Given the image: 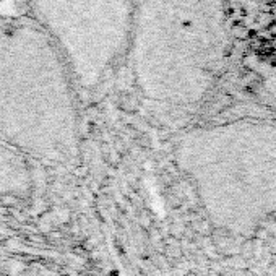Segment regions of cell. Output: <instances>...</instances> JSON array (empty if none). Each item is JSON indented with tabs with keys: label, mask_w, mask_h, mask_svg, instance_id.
Segmentation results:
<instances>
[{
	"label": "cell",
	"mask_w": 276,
	"mask_h": 276,
	"mask_svg": "<svg viewBox=\"0 0 276 276\" xmlns=\"http://www.w3.org/2000/svg\"><path fill=\"white\" fill-rule=\"evenodd\" d=\"M235 44L224 0H136L121 72L151 117L185 125L221 90Z\"/></svg>",
	"instance_id": "1"
},
{
	"label": "cell",
	"mask_w": 276,
	"mask_h": 276,
	"mask_svg": "<svg viewBox=\"0 0 276 276\" xmlns=\"http://www.w3.org/2000/svg\"><path fill=\"white\" fill-rule=\"evenodd\" d=\"M80 93L47 34L23 13L0 15V142L46 166L80 154Z\"/></svg>",
	"instance_id": "2"
},
{
	"label": "cell",
	"mask_w": 276,
	"mask_h": 276,
	"mask_svg": "<svg viewBox=\"0 0 276 276\" xmlns=\"http://www.w3.org/2000/svg\"><path fill=\"white\" fill-rule=\"evenodd\" d=\"M174 161L208 220L249 238L276 214V121L200 122L179 133Z\"/></svg>",
	"instance_id": "3"
},
{
	"label": "cell",
	"mask_w": 276,
	"mask_h": 276,
	"mask_svg": "<svg viewBox=\"0 0 276 276\" xmlns=\"http://www.w3.org/2000/svg\"><path fill=\"white\" fill-rule=\"evenodd\" d=\"M19 8L52 41L82 100L121 73L136 0H19Z\"/></svg>",
	"instance_id": "4"
},
{
	"label": "cell",
	"mask_w": 276,
	"mask_h": 276,
	"mask_svg": "<svg viewBox=\"0 0 276 276\" xmlns=\"http://www.w3.org/2000/svg\"><path fill=\"white\" fill-rule=\"evenodd\" d=\"M205 114L211 117L206 122L276 121V19L238 41L228 76Z\"/></svg>",
	"instance_id": "5"
},
{
	"label": "cell",
	"mask_w": 276,
	"mask_h": 276,
	"mask_svg": "<svg viewBox=\"0 0 276 276\" xmlns=\"http://www.w3.org/2000/svg\"><path fill=\"white\" fill-rule=\"evenodd\" d=\"M31 160L16 148L0 142V195L22 199L31 192Z\"/></svg>",
	"instance_id": "6"
},
{
	"label": "cell",
	"mask_w": 276,
	"mask_h": 276,
	"mask_svg": "<svg viewBox=\"0 0 276 276\" xmlns=\"http://www.w3.org/2000/svg\"><path fill=\"white\" fill-rule=\"evenodd\" d=\"M238 41L276 19V0H224Z\"/></svg>",
	"instance_id": "7"
},
{
	"label": "cell",
	"mask_w": 276,
	"mask_h": 276,
	"mask_svg": "<svg viewBox=\"0 0 276 276\" xmlns=\"http://www.w3.org/2000/svg\"><path fill=\"white\" fill-rule=\"evenodd\" d=\"M2 2H5V0H0V4H2Z\"/></svg>",
	"instance_id": "8"
}]
</instances>
